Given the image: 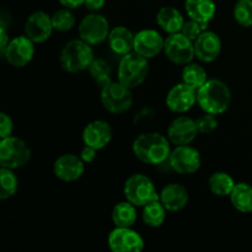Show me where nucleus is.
<instances>
[{"instance_id": "nucleus-1", "label": "nucleus", "mask_w": 252, "mask_h": 252, "mask_svg": "<svg viewBox=\"0 0 252 252\" xmlns=\"http://www.w3.org/2000/svg\"><path fill=\"white\" fill-rule=\"evenodd\" d=\"M134 157L147 165H160L167 161L171 153L169 138L158 132L142 133L132 144Z\"/></svg>"}, {"instance_id": "nucleus-2", "label": "nucleus", "mask_w": 252, "mask_h": 252, "mask_svg": "<svg viewBox=\"0 0 252 252\" xmlns=\"http://www.w3.org/2000/svg\"><path fill=\"white\" fill-rule=\"evenodd\" d=\"M197 103L207 113L221 115L231 103V91L224 81L208 79L202 88L197 90Z\"/></svg>"}, {"instance_id": "nucleus-3", "label": "nucleus", "mask_w": 252, "mask_h": 252, "mask_svg": "<svg viewBox=\"0 0 252 252\" xmlns=\"http://www.w3.org/2000/svg\"><path fill=\"white\" fill-rule=\"evenodd\" d=\"M95 59L91 44L83 41L81 38L71 39L63 49L59 56V63L63 70L75 74L86 70Z\"/></svg>"}, {"instance_id": "nucleus-4", "label": "nucleus", "mask_w": 252, "mask_h": 252, "mask_svg": "<svg viewBox=\"0 0 252 252\" xmlns=\"http://www.w3.org/2000/svg\"><path fill=\"white\" fill-rule=\"evenodd\" d=\"M149 74V62L137 52L122 56L118 64V81L129 89H135L142 85Z\"/></svg>"}, {"instance_id": "nucleus-5", "label": "nucleus", "mask_w": 252, "mask_h": 252, "mask_svg": "<svg viewBox=\"0 0 252 252\" xmlns=\"http://www.w3.org/2000/svg\"><path fill=\"white\" fill-rule=\"evenodd\" d=\"M123 193L127 201L135 207H144L150 202L159 199L154 182L150 177L143 174H133L126 180L123 186Z\"/></svg>"}, {"instance_id": "nucleus-6", "label": "nucleus", "mask_w": 252, "mask_h": 252, "mask_svg": "<svg viewBox=\"0 0 252 252\" xmlns=\"http://www.w3.org/2000/svg\"><path fill=\"white\" fill-rule=\"evenodd\" d=\"M101 102L105 110L112 115L127 112L133 105L132 89L120 81H110L101 88Z\"/></svg>"}, {"instance_id": "nucleus-7", "label": "nucleus", "mask_w": 252, "mask_h": 252, "mask_svg": "<svg viewBox=\"0 0 252 252\" xmlns=\"http://www.w3.org/2000/svg\"><path fill=\"white\" fill-rule=\"evenodd\" d=\"M31 159V149L25 140L17 137L2 138L0 142V165L16 170L25 166Z\"/></svg>"}, {"instance_id": "nucleus-8", "label": "nucleus", "mask_w": 252, "mask_h": 252, "mask_svg": "<svg viewBox=\"0 0 252 252\" xmlns=\"http://www.w3.org/2000/svg\"><path fill=\"white\" fill-rule=\"evenodd\" d=\"M164 53L166 58L176 65H186L196 57L193 41L185 36L182 32L171 33L165 38Z\"/></svg>"}, {"instance_id": "nucleus-9", "label": "nucleus", "mask_w": 252, "mask_h": 252, "mask_svg": "<svg viewBox=\"0 0 252 252\" xmlns=\"http://www.w3.org/2000/svg\"><path fill=\"white\" fill-rule=\"evenodd\" d=\"M167 164L172 171L180 175H192L201 167V154L196 148L191 145H176L171 150L167 159Z\"/></svg>"}, {"instance_id": "nucleus-10", "label": "nucleus", "mask_w": 252, "mask_h": 252, "mask_svg": "<svg viewBox=\"0 0 252 252\" xmlns=\"http://www.w3.org/2000/svg\"><path fill=\"white\" fill-rule=\"evenodd\" d=\"M110 31L108 20L100 14L86 15L79 24V36L91 46L105 42Z\"/></svg>"}, {"instance_id": "nucleus-11", "label": "nucleus", "mask_w": 252, "mask_h": 252, "mask_svg": "<svg viewBox=\"0 0 252 252\" xmlns=\"http://www.w3.org/2000/svg\"><path fill=\"white\" fill-rule=\"evenodd\" d=\"M34 44L26 34L14 37L10 39L2 58L15 68H24L33 59Z\"/></svg>"}, {"instance_id": "nucleus-12", "label": "nucleus", "mask_w": 252, "mask_h": 252, "mask_svg": "<svg viewBox=\"0 0 252 252\" xmlns=\"http://www.w3.org/2000/svg\"><path fill=\"white\" fill-rule=\"evenodd\" d=\"M108 248L113 252H140L144 249V240L132 228L116 226L108 235Z\"/></svg>"}, {"instance_id": "nucleus-13", "label": "nucleus", "mask_w": 252, "mask_h": 252, "mask_svg": "<svg viewBox=\"0 0 252 252\" xmlns=\"http://www.w3.org/2000/svg\"><path fill=\"white\" fill-rule=\"evenodd\" d=\"M25 34L34 43H44L53 32L52 16L44 11H34L25 22Z\"/></svg>"}, {"instance_id": "nucleus-14", "label": "nucleus", "mask_w": 252, "mask_h": 252, "mask_svg": "<svg viewBox=\"0 0 252 252\" xmlns=\"http://www.w3.org/2000/svg\"><path fill=\"white\" fill-rule=\"evenodd\" d=\"M198 133L196 121L187 116L176 117L167 128V138L174 145L191 144Z\"/></svg>"}, {"instance_id": "nucleus-15", "label": "nucleus", "mask_w": 252, "mask_h": 252, "mask_svg": "<svg viewBox=\"0 0 252 252\" xmlns=\"http://www.w3.org/2000/svg\"><path fill=\"white\" fill-rule=\"evenodd\" d=\"M53 172L63 182H75L85 172V162L75 154H63L54 161Z\"/></svg>"}, {"instance_id": "nucleus-16", "label": "nucleus", "mask_w": 252, "mask_h": 252, "mask_svg": "<svg viewBox=\"0 0 252 252\" xmlns=\"http://www.w3.org/2000/svg\"><path fill=\"white\" fill-rule=\"evenodd\" d=\"M197 91L180 83L172 86L166 95V106L175 113H186L196 105Z\"/></svg>"}, {"instance_id": "nucleus-17", "label": "nucleus", "mask_w": 252, "mask_h": 252, "mask_svg": "<svg viewBox=\"0 0 252 252\" xmlns=\"http://www.w3.org/2000/svg\"><path fill=\"white\" fill-rule=\"evenodd\" d=\"M112 135L113 130L110 123L102 120H96L85 126L81 138L85 145L101 150L110 144Z\"/></svg>"}, {"instance_id": "nucleus-18", "label": "nucleus", "mask_w": 252, "mask_h": 252, "mask_svg": "<svg viewBox=\"0 0 252 252\" xmlns=\"http://www.w3.org/2000/svg\"><path fill=\"white\" fill-rule=\"evenodd\" d=\"M165 39L157 30L147 29L135 33L134 52L147 59H152L164 51Z\"/></svg>"}, {"instance_id": "nucleus-19", "label": "nucleus", "mask_w": 252, "mask_h": 252, "mask_svg": "<svg viewBox=\"0 0 252 252\" xmlns=\"http://www.w3.org/2000/svg\"><path fill=\"white\" fill-rule=\"evenodd\" d=\"M194 56L202 63H212L221 52V39L216 32L203 31L193 42Z\"/></svg>"}, {"instance_id": "nucleus-20", "label": "nucleus", "mask_w": 252, "mask_h": 252, "mask_svg": "<svg viewBox=\"0 0 252 252\" xmlns=\"http://www.w3.org/2000/svg\"><path fill=\"white\" fill-rule=\"evenodd\" d=\"M159 199L167 212H179L187 206L189 194L186 187L172 182L161 189L159 193Z\"/></svg>"}, {"instance_id": "nucleus-21", "label": "nucleus", "mask_w": 252, "mask_h": 252, "mask_svg": "<svg viewBox=\"0 0 252 252\" xmlns=\"http://www.w3.org/2000/svg\"><path fill=\"white\" fill-rule=\"evenodd\" d=\"M135 34L125 26H116L111 29L108 34V46L117 56H126L134 51Z\"/></svg>"}, {"instance_id": "nucleus-22", "label": "nucleus", "mask_w": 252, "mask_h": 252, "mask_svg": "<svg viewBox=\"0 0 252 252\" xmlns=\"http://www.w3.org/2000/svg\"><path fill=\"white\" fill-rule=\"evenodd\" d=\"M185 10L189 19L208 26L216 16L217 5L214 0H185Z\"/></svg>"}, {"instance_id": "nucleus-23", "label": "nucleus", "mask_w": 252, "mask_h": 252, "mask_svg": "<svg viewBox=\"0 0 252 252\" xmlns=\"http://www.w3.org/2000/svg\"><path fill=\"white\" fill-rule=\"evenodd\" d=\"M157 24L166 33L181 32L185 19L181 12L174 6H162L157 14Z\"/></svg>"}, {"instance_id": "nucleus-24", "label": "nucleus", "mask_w": 252, "mask_h": 252, "mask_svg": "<svg viewBox=\"0 0 252 252\" xmlns=\"http://www.w3.org/2000/svg\"><path fill=\"white\" fill-rule=\"evenodd\" d=\"M230 203L240 213H252V186L246 182H238L229 196Z\"/></svg>"}, {"instance_id": "nucleus-25", "label": "nucleus", "mask_w": 252, "mask_h": 252, "mask_svg": "<svg viewBox=\"0 0 252 252\" xmlns=\"http://www.w3.org/2000/svg\"><path fill=\"white\" fill-rule=\"evenodd\" d=\"M113 224L121 228H132L137 221V207L129 201H123L116 204L111 214Z\"/></svg>"}, {"instance_id": "nucleus-26", "label": "nucleus", "mask_w": 252, "mask_h": 252, "mask_svg": "<svg viewBox=\"0 0 252 252\" xmlns=\"http://www.w3.org/2000/svg\"><path fill=\"white\" fill-rule=\"evenodd\" d=\"M236 182L225 171H217L209 176L208 187L217 197H229L235 187Z\"/></svg>"}, {"instance_id": "nucleus-27", "label": "nucleus", "mask_w": 252, "mask_h": 252, "mask_svg": "<svg viewBox=\"0 0 252 252\" xmlns=\"http://www.w3.org/2000/svg\"><path fill=\"white\" fill-rule=\"evenodd\" d=\"M182 83L186 84L187 86L192 88L193 90H198L199 88L206 84L208 80V75H207L206 69L202 65L197 63H189L184 66L181 73Z\"/></svg>"}, {"instance_id": "nucleus-28", "label": "nucleus", "mask_w": 252, "mask_h": 252, "mask_svg": "<svg viewBox=\"0 0 252 252\" xmlns=\"http://www.w3.org/2000/svg\"><path fill=\"white\" fill-rule=\"evenodd\" d=\"M166 212L164 204L160 202V199H157L143 207L142 219L145 225L150 228H159L166 219Z\"/></svg>"}, {"instance_id": "nucleus-29", "label": "nucleus", "mask_w": 252, "mask_h": 252, "mask_svg": "<svg viewBox=\"0 0 252 252\" xmlns=\"http://www.w3.org/2000/svg\"><path fill=\"white\" fill-rule=\"evenodd\" d=\"M89 73H90L91 78L94 79L96 85L100 86V88H103L110 81H112V79H111L112 69H111L110 64L105 59H94L91 65L89 66Z\"/></svg>"}, {"instance_id": "nucleus-30", "label": "nucleus", "mask_w": 252, "mask_h": 252, "mask_svg": "<svg viewBox=\"0 0 252 252\" xmlns=\"http://www.w3.org/2000/svg\"><path fill=\"white\" fill-rule=\"evenodd\" d=\"M17 189H19V180L14 170L1 166L0 169V198H10L16 193Z\"/></svg>"}, {"instance_id": "nucleus-31", "label": "nucleus", "mask_w": 252, "mask_h": 252, "mask_svg": "<svg viewBox=\"0 0 252 252\" xmlns=\"http://www.w3.org/2000/svg\"><path fill=\"white\" fill-rule=\"evenodd\" d=\"M52 22H53V27L56 31L59 32H66L70 31L76 24L75 15L73 14L71 9L68 7H63L59 9L52 15Z\"/></svg>"}, {"instance_id": "nucleus-32", "label": "nucleus", "mask_w": 252, "mask_h": 252, "mask_svg": "<svg viewBox=\"0 0 252 252\" xmlns=\"http://www.w3.org/2000/svg\"><path fill=\"white\" fill-rule=\"evenodd\" d=\"M234 19L240 26H252V0H238L234 5Z\"/></svg>"}, {"instance_id": "nucleus-33", "label": "nucleus", "mask_w": 252, "mask_h": 252, "mask_svg": "<svg viewBox=\"0 0 252 252\" xmlns=\"http://www.w3.org/2000/svg\"><path fill=\"white\" fill-rule=\"evenodd\" d=\"M196 123L201 134H212L218 128V118L213 113L204 112V115L197 118Z\"/></svg>"}, {"instance_id": "nucleus-34", "label": "nucleus", "mask_w": 252, "mask_h": 252, "mask_svg": "<svg viewBox=\"0 0 252 252\" xmlns=\"http://www.w3.org/2000/svg\"><path fill=\"white\" fill-rule=\"evenodd\" d=\"M207 27H208L207 25L201 24V22L196 21V20L189 19V21H185L181 32L185 34V36L189 37L191 41L194 42L199 36H201L202 32L206 31Z\"/></svg>"}, {"instance_id": "nucleus-35", "label": "nucleus", "mask_w": 252, "mask_h": 252, "mask_svg": "<svg viewBox=\"0 0 252 252\" xmlns=\"http://www.w3.org/2000/svg\"><path fill=\"white\" fill-rule=\"evenodd\" d=\"M14 132V122L6 113H0V138L11 137Z\"/></svg>"}, {"instance_id": "nucleus-36", "label": "nucleus", "mask_w": 252, "mask_h": 252, "mask_svg": "<svg viewBox=\"0 0 252 252\" xmlns=\"http://www.w3.org/2000/svg\"><path fill=\"white\" fill-rule=\"evenodd\" d=\"M79 157L81 158V160H83L85 164H91V162L96 159V157H97V149L84 144V148L81 149Z\"/></svg>"}, {"instance_id": "nucleus-37", "label": "nucleus", "mask_w": 252, "mask_h": 252, "mask_svg": "<svg viewBox=\"0 0 252 252\" xmlns=\"http://www.w3.org/2000/svg\"><path fill=\"white\" fill-rule=\"evenodd\" d=\"M9 42H10L9 34H7L4 25H1V27H0V53H1V56L4 54L5 49H6Z\"/></svg>"}, {"instance_id": "nucleus-38", "label": "nucleus", "mask_w": 252, "mask_h": 252, "mask_svg": "<svg viewBox=\"0 0 252 252\" xmlns=\"http://www.w3.org/2000/svg\"><path fill=\"white\" fill-rule=\"evenodd\" d=\"M106 4V0H85L84 5L91 11H98L102 9Z\"/></svg>"}, {"instance_id": "nucleus-39", "label": "nucleus", "mask_w": 252, "mask_h": 252, "mask_svg": "<svg viewBox=\"0 0 252 252\" xmlns=\"http://www.w3.org/2000/svg\"><path fill=\"white\" fill-rule=\"evenodd\" d=\"M58 1L63 7H68V9L73 10L84 5L85 0H58Z\"/></svg>"}]
</instances>
